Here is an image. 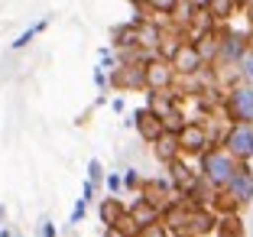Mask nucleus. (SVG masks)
<instances>
[{
    "label": "nucleus",
    "instance_id": "nucleus-31",
    "mask_svg": "<svg viewBox=\"0 0 253 237\" xmlns=\"http://www.w3.org/2000/svg\"><path fill=\"white\" fill-rule=\"evenodd\" d=\"M104 186H107V195H120L124 192V179H120V172H107Z\"/></svg>",
    "mask_w": 253,
    "mask_h": 237
},
{
    "label": "nucleus",
    "instance_id": "nucleus-7",
    "mask_svg": "<svg viewBox=\"0 0 253 237\" xmlns=\"http://www.w3.org/2000/svg\"><path fill=\"white\" fill-rule=\"evenodd\" d=\"M124 124H126V127H133L136 137H140L146 146H149L153 140H159V134H163V120H159L153 111H146V107H136V111L124 120Z\"/></svg>",
    "mask_w": 253,
    "mask_h": 237
},
{
    "label": "nucleus",
    "instance_id": "nucleus-33",
    "mask_svg": "<svg viewBox=\"0 0 253 237\" xmlns=\"http://www.w3.org/2000/svg\"><path fill=\"white\" fill-rule=\"evenodd\" d=\"M84 211H88V201L84 198H78V205H75V211H72V224H78L84 218Z\"/></svg>",
    "mask_w": 253,
    "mask_h": 237
},
{
    "label": "nucleus",
    "instance_id": "nucleus-41",
    "mask_svg": "<svg viewBox=\"0 0 253 237\" xmlns=\"http://www.w3.org/2000/svg\"><path fill=\"white\" fill-rule=\"evenodd\" d=\"M244 13H247V16H250V26H253V3H250V7H247V10H244Z\"/></svg>",
    "mask_w": 253,
    "mask_h": 237
},
{
    "label": "nucleus",
    "instance_id": "nucleus-25",
    "mask_svg": "<svg viewBox=\"0 0 253 237\" xmlns=\"http://www.w3.org/2000/svg\"><path fill=\"white\" fill-rule=\"evenodd\" d=\"M143 3L153 16H172V10L179 7V0H143Z\"/></svg>",
    "mask_w": 253,
    "mask_h": 237
},
{
    "label": "nucleus",
    "instance_id": "nucleus-19",
    "mask_svg": "<svg viewBox=\"0 0 253 237\" xmlns=\"http://www.w3.org/2000/svg\"><path fill=\"white\" fill-rule=\"evenodd\" d=\"M182 46H185V36H182V30L169 26V30L163 33V43H159L156 55H159V59H166V62H172L175 55H179V49H182Z\"/></svg>",
    "mask_w": 253,
    "mask_h": 237
},
{
    "label": "nucleus",
    "instance_id": "nucleus-9",
    "mask_svg": "<svg viewBox=\"0 0 253 237\" xmlns=\"http://www.w3.org/2000/svg\"><path fill=\"white\" fill-rule=\"evenodd\" d=\"M166 179L172 182V189H175L179 195H185V192L195 186V182H198L201 176H198V166H192V159L179 156L175 163H169V166H166Z\"/></svg>",
    "mask_w": 253,
    "mask_h": 237
},
{
    "label": "nucleus",
    "instance_id": "nucleus-8",
    "mask_svg": "<svg viewBox=\"0 0 253 237\" xmlns=\"http://www.w3.org/2000/svg\"><path fill=\"white\" fill-rule=\"evenodd\" d=\"M136 195L163 211V208L175 198V189H172V182L166 176H153V179H143V186H140V192H136Z\"/></svg>",
    "mask_w": 253,
    "mask_h": 237
},
{
    "label": "nucleus",
    "instance_id": "nucleus-40",
    "mask_svg": "<svg viewBox=\"0 0 253 237\" xmlns=\"http://www.w3.org/2000/svg\"><path fill=\"white\" fill-rule=\"evenodd\" d=\"M234 3H237V10H247V7L253 3V0H234Z\"/></svg>",
    "mask_w": 253,
    "mask_h": 237
},
{
    "label": "nucleus",
    "instance_id": "nucleus-11",
    "mask_svg": "<svg viewBox=\"0 0 253 237\" xmlns=\"http://www.w3.org/2000/svg\"><path fill=\"white\" fill-rule=\"evenodd\" d=\"M149 149H153V159H156L159 166H169V163H175V159H179L182 156V146H179V134H159V140H153L149 143Z\"/></svg>",
    "mask_w": 253,
    "mask_h": 237
},
{
    "label": "nucleus",
    "instance_id": "nucleus-10",
    "mask_svg": "<svg viewBox=\"0 0 253 237\" xmlns=\"http://www.w3.org/2000/svg\"><path fill=\"white\" fill-rule=\"evenodd\" d=\"M175 82H179V75H175L172 62L159 59V55H153V59L146 62V91H163V88H172Z\"/></svg>",
    "mask_w": 253,
    "mask_h": 237
},
{
    "label": "nucleus",
    "instance_id": "nucleus-42",
    "mask_svg": "<svg viewBox=\"0 0 253 237\" xmlns=\"http://www.w3.org/2000/svg\"><path fill=\"white\" fill-rule=\"evenodd\" d=\"M250 163H253V156H250Z\"/></svg>",
    "mask_w": 253,
    "mask_h": 237
},
{
    "label": "nucleus",
    "instance_id": "nucleus-1",
    "mask_svg": "<svg viewBox=\"0 0 253 237\" xmlns=\"http://www.w3.org/2000/svg\"><path fill=\"white\" fill-rule=\"evenodd\" d=\"M195 166H198V176L214 189H224L231 182V176L237 172V159L224 146H211L208 153H201L198 159H195Z\"/></svg>",
    "mask_w": 253,
    "mask_h": 237
},
{
    "label": "nucleus",
    "instance_id": "nucleus-38",
    "mask_svg": "<svg viewBox=\"0 0 253 237\" xmlns=\"http://www.w3.org/2000/svg\"><path fill=\"white\" fill-rule=\"evenodd\" d=\"M42 237H55V228H52V224H49V221L42 224Z\"/></svg>",
    "mask_w": 253,
    "mask_h": 237
},
{
    "label": "nucleus",
    "instance_id": "nucleus-29",
    "mask_svg": "<svg viewBox=\"0 0 253 237\" xmlns=\"http://www.w3.org/2000/svg\"><path fill=\"white\" fill-rule=\"evenodd\" d=\"M114 228H117V231H124L126 237H136V234H140V224L133 221V215H130V211H124V215L117 218V224H114Z\"/></svg>",
    "mask_w": 253,
    "mask_h": 237
},
{
    "label": "nucleus",
    "instance_id": "nucleus-37",
    "mask_svg": "<svg viewBox=\"0 0 253 237\" xmlns=\"http://www.w3.org/2000/svg\"><path fill=\"white\" fill-rule=\"evenodd\" d=\"M188 3H192L195 10H208V3H211V0H188Z\"/></svg>",
    "mask_w": 253,
    "mask_h": 237
},
{
    "label": "nucleus",
    "instance_id": "nucleus-22",
    "mask_svg": "<svg viewBox=\"0 0 253 237\" xmlns=\"http://www.w3.org/2000/svg\"><path fill=\"white\" fill-rule=\"evenodd\" d=\"M159 120H163V130H166V134H179V130H182V127H185L192 117L185 114V104H179V107H172L169 114H163Z\"/></svg>",
    "mask_w": 253,
    "mask_h": 237
},
{
    "label": "nucleus",
    "instance_id": "nucleus-2",
    "mask_svg": "<svg viewBox=\"0 0 253 237\" xmlns=\"http://www.w3.org/2000/svg\"><path fill=\"white\" fill-rule=\"evenodd\" d=\"M224 120L227 124H253V85L234 82L224 91Z\"/></svg>",
    "mask_w": 253,
    "mask_h": 237
},
{
    "label": "nucleus",
    "instance_id": "nucleus-36",
    "mask_svg": "<svg viewBox=\"0 0 253 237\" xmlns=\"http://www.w3.org/2000/svg\"><path fill=\"white\" fill-rule=\"evenodd\" d=\"M101 237H126V234H124V231H117V228H104V234H101Z\"/></svg>",
    "mask_w": 253,
    "mask_h": 237
},
{
    "label": "nucleus",
    "instance_id": "nucleus-5",
    "mask_svg": "<svg viewBox=\"0 0 253 237\" xmlns=\"http://www.w3.org/2000/svg\"><path fill=\"white\" fill-rule=\"evenodd\" d=\"M224 192L240 205V211H244L247 205H253V163L250 159H240L237 163V172H234L231 182L224 186Z\"/></svg>",
    "mask_w": 253,
    "mask_h": 237
},
{
    "label": "nucleus",
    "instance_id": "nucleus-3",
    "mask_svg": "<svg viewBox=\"0 0 253 237\" xmlns=\"http://www.w3.org/2000/svg\"><path fill=\"white\" fill-rule=\"evenodd\" d=\"M107 85L114 91H146V62H117L107 75Z\"/></svg>",
    "mask_w": 253,
    "mask_h": 237
},
{
    "label": "nucleus",
    "instance_id": "nucleus-12",
    "mask_svg": "<svg viewBox=\"0 0 253 237\" xmlns=\"http://www.w3.org/2000/svg\"><path fill=\"white\" fill-rule=\"evenodd\" d=\"M217 30H221V23L211 16V10H195V16L188 20L182 36H185V43H195L198 36H208V33H217Z\"/></svg>",
    "mask_w": 253,
    "mask_h": 237
},
{
    "label": "nucleus",
    "instance_id": "nucleus-16",
    "mask_svg": "<svg viewBox=\"0 0 253 237\" xmlns=\"http://www.w3.org/2000/svg\"><path fill=\"white\" fill-rule=\"evenodd\" d=\"M172 68H175V75H179V78H188V75H195L201 68V59H198V52L192 49V43H185L179 49V55L172 59Z\"/></svg>",
    "mask_w": 253,
    "mask_h": 237
},
{
    "label": "nucleus",
    "instance_id": "nucleus-23",
    "mask_svg": "<svg viewBox=\"0 0 253 237\" xmlns=\"http://www.w3.org/2000/svg\"><path fill=\"white\" fill-rule=\"evenodd\" d=\"M208 10H211V16H214L221 26H227V23L237 16V3H234V0H211Z\"/></svg>",
    "mask_w": 253,
    "mask_h": 237
},
{
    "label": "nucleus",
    "instance_id": "nucleus-4",
    "mask_svg": "<svg viewBox=\"0 0 253 237\" xmlns=\"http://www.w3.org/2000/svg\"><path fill=\"white\" fill-rule=\"evenodd\" d=\"M179 146H182V156H185V159H192V163L198 159L201 153H208V149H211L208 130H205V124H201L198 117H192L179 130Z\"/></svg>",
    "mask_w": 253,
    "mask_h": 237
},
{
    "label": "nucleus",
    "instance_id": "nucleus-6",
    "mask_svg": "<svg viewBox=\"0 0 253 237\" xmlns=\"http://www.w3.org/2000/svg\"><path fill=\"white\" fill-rule=\"evenodd\" d=\"M221 146L227 149L237 163H240V159H250V156H253V124H231Z\"/></svg>",
    "mask_w": 253,
    "mask_h": 237
},
{
    "label": "nucleus",
    "instance_id": "nucleus-32",
    "mask_svg": "<svg viewBox=\"0 0 253 237\" xmlns=\"http://www.w3.org/2000/svg\"><path fill=\"white\" fill-rule=\"evenodd\" d=\"M136 237H166V224H163V218H159L156 224H146V228H140V234Z\"/></svg>",
    "mask_w": 253,
    "mask_h": 237
},
{
    "label": "nucleus",
    "instance_id": "nucleus-28",
    "mask_svg": "<svg viewBox=\"0 0 253 237\" xmlns=\"http://www.w3.org/2000/svg\"><path fill=\"white\" fill-rule=\"evenodd\" d=\"M237 82L253 85V49L247 52L244 59H240V65H237Z\"/></svg>",
    "mask_w": 253,
    "mask_h": 237
},
{
    "label": "nucleus",
    "instance_id": "nucleus-24",
    "mask_svg": "<svg viewBox=\"0 0 253 237\" xmlns=\"http://www.w3.org/2000/svg\"><path fill=\"white\" fill-rule=\"evenodd\" d=\"M211 211H214L217 218H224V215H240V205L227 192H224V189H217V192H214V201H211Z\"/></svg>",
    "mask_w": 253,
    "mask_h": 237
},
{
    "label": "nucleus",
    "instance_id": "nucleus-20",
    "mask_svg": "<svg viewBox=\"0 0 253 237\" xmlns=\"http://www.w3.org/2000/svg\"><path fill=\"white\" fill-rule=\"evenodd\" d=\"M136 46V23H120L111 30V49L114 52H124V49H133Z\"/></svg>",
    "mask_w": 253,
    "mask_h": 237
},
{
    "label": "nucleus",
    "instance_id": "nucleus-34",
    "mask_svg": "<svg viewBox=\"0 0 253 237\" xmlns=\"http://www.w3.org/2000/svg\"><path fill=\"white\" fill-rule=\"evenodd\" d=\"M94 85H97L101 91L107 88V72H104V65H97V68H94Z\"/></svg>",
    "mask_w": 253,
    "mask_h": 237
},
{
    "label": "nucleus",
    "instance_id": "nucleus-17",
    "mask_svg": "<svg viewBox=\"0 0 253 237\" xmlns=\"http://www.w3.org/2000/svg\"><path fill=\"white\" fill-rule=\"evenodd\" d=\"M126 211L133 215V221L140 224V228H146V224H156L159 218H163V211H159L156 205H149V201H143L140 195H136V198L130 201V205H126Z\"/></svg>",
    "mask_w": 253,
    "mask_h": 237
},
{
    "label": "nucleus",
    "instance_id": "nucleus-30",
    "mask_svg": "<svg viewBox=\"0 0 253 237\" xmlns=\"http://www.w3.org/2000/svg\"><path fill=\"white\" fill-rule=\"evenodd\" d=\"M104 176H107V172H104V166H101V159H91V163H88V182L97 186V182H104Z\"/></svg>",
    "mask_w": 253,
    "mask_h": 237
},
{
    "label": "nucleus",
    "instance_id": "nucleus-21",
    "mask_svg": "<svg viewBox=\"0 0 253 237\" xmlns=\"http://www.w3.org/2000/svg\"><path fill=\"white\" fill-rule=\"evenodd\" d=\"M214 237H247V228H244V221H240V215H224V218H217Z\"/></svg>",
    "mask_w": 253,
    "mask_h": 237
},
{
    "label": "nucleus",
    "instance_id": "nucleus-13",
    "mask_svg": "<svg viewBox=\"0 0 253 237\" xmlns=\"http://www.w3.org/2000/svg\"><path fill=\"white\" fill-rule=\"evenodd\" d=\"M217 215L211 208H192L188 211V234L192 237H214Z\"/></svg>",
    "mask_w": 253,
    "mask_h": 237
},
{
    "label": "nucleus",
    "instance_id": "nucleus-39",
    "mask_svg": "<svg viewBox=\"0 0 253 237\" xmlns=\"http://www.w3.org/2000/svg\"><path fill=\"white\" fill-rule=\"evenodd\" d=\"M111 107L120 114V111H124V97H114V101H111Z\"/></svg>",
    "mask_w": 253,
    "mask_h": 237
},
{
    "label": "nucleus",
    "instance_id": "nucleus-26",
    "mask_svg": "<svg viewBox=\"0 0 253 237\" xmlns=\"http://www.w3.org/2000/svg\"><path fill=\"white\" fill-rule=\"evenodd\" d=\"M45 26H49V20H39V23H36V26H30V30L23 33V36H16V43H13V49H26V46H30V43H33V39H36V36H39V33H42V30H45Z\"/></svg>",
    "mask_w": 253,
    "mask_h": 237
},
{
    "label": "nucleus",
    "instance_id": "nucleus-35",
    "mask_svg": "<svg viewBox=\"0 0 253 237\" xmlns=\"http://www.w3.org/2000/svg\"><path fill=\"white\" fill-rule=\"evenodd\" d=\"M82 198H84V201L94 198V186H91V182H84V186H82Z\"/></svg>",
    "mask_w": 253,
    "mask_h": 237
},
{
    "label": "nucleus",
    "instance_id": "nucleus-15",
    "mask_svg": "<svg viewBox=\"0 0 253 237\" xmlns=\"http://www.w3.org/2000/svg\"><path fill=\"white\" fill-rule=\"evenodd\" d=\"M221 33V30H217ZM217 33H208V36H198L192 43V49L198 52L201 65H217V55H221V36Z\"/></svg>",
    "mask_w": 253,
    "mask_h": 237
},
{
    "label": "nucleus",
    "instance_id": "nucleus-18",
    "mask_svg": "<svg viewBox=\"0 0 253 237\" xmlns=\"http://www.w3.org/2000/svg\"><path fill=\"white\" fill-rule=\"evenodd\" d=\"M124 211H126V205L120 201V195H107V198H101V205H97V218H101L104 228H114Z\"/></svg>",
    "mask_w": 253,
    "mask_h": 237
},
{
    "label": "nucleus",
    "instance_id": "nucleus-27",
    "mask_svg": "<svg viewBox=\"0 0 253 237\" xmlns=\"http://www.w3.org/2000/svg\"><path fill=\"white\" fill-rule=\"evenodd\" d=\"M120 179H124V192H140V186H143V176H140V169H124L120 172Z\"/></svg>",
    "mask_w": 253,
    "mask_h": 237
},
{
    "label": "nucleus",
    "instance_id": "nucleus-14",
    "mask_svg": "<svg viewBox=\"0 0 253 237\" xmlns=\"http://www.w3.org/2000/svg\"><path fill=\"white\" fill-rule=\"evenodd\" d=\"M224 91H227V88L214 85V88H205L201 95L192 97V104H195V111H198V117H208V114H221V111H224Z\"/></svg>",
    "mask_w": 253,
    "mask_h": 237
}]
</instances>
